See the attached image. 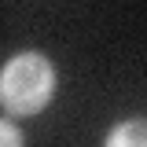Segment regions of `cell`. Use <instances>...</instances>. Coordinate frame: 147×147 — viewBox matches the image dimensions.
<instances>
[{
    "label": "cell",
    "mask_w": 147,
    "mask_h": 147,
    "mask_svg": "<svg viewBox=\"0 0 147 147\" xmlns=\"http://www.w3.org/2000/svg\"><path fill=\"white\" fill-rule=\"evenodd\" d=\"M52 63L44 55H15L0 74V103L11 114H37L52 99Z\"/></svg>",
    "instance_id": "obj_1"
},
{
    "label": "cell",
    "mask_w": 147,
    "mask_h": 147,
    "mask_svg": "<svg viewBox=\"0 0 147 147\" xmlns=\"http://www.w3.org/2000/svg\"><path fill=\"white\" fill-rule=\"evenodd\" d=\"M107 147H147V121H125L110 132Z\"/></svg>",
    "instance_id": "obj_2"
},
{
    "label": "cell",
    "mask_w": 147,
    "mask_h": 147,
    "mask_svg": "<svg viewBox=\"0 0 147 147\" xmlns=\"http://www.w3.org/2000/svg\"><path fill=\"white\" fill-rule=\"evenodd\" d=\"M0 147H22V132L11 121H0Z\"/></svg>",
    "instance_id": "obj_3"
}]
</instances>
